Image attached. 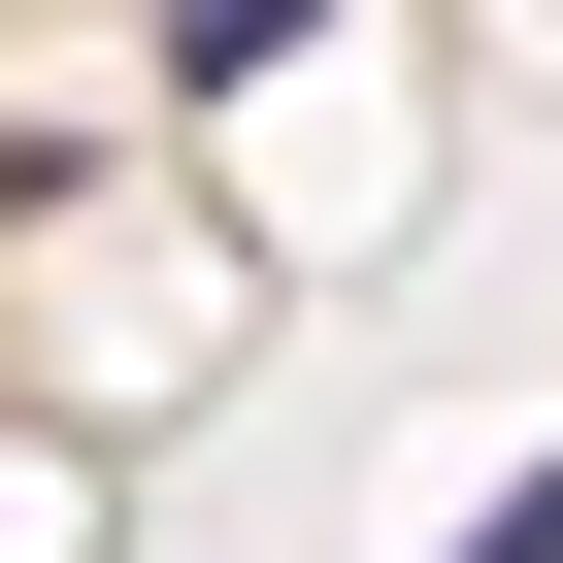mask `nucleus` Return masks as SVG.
Here are the masks:
<instances>
[{
  "instance_id": "1",
  "label": "nucleus",
  "mask_w": 563,
  "mask_h": 563,
  "mask_svg": "<svg viewBox=\"0 0 563 563\" xmlns=\"http://www.w3.org/2000/svg\"><path fill=\"white\" fill-rule=\"evenodd\" d=\"M299 34H332V0H166V67H199V100H232V67H299Z\"/></svg>"
}]
</instances>
